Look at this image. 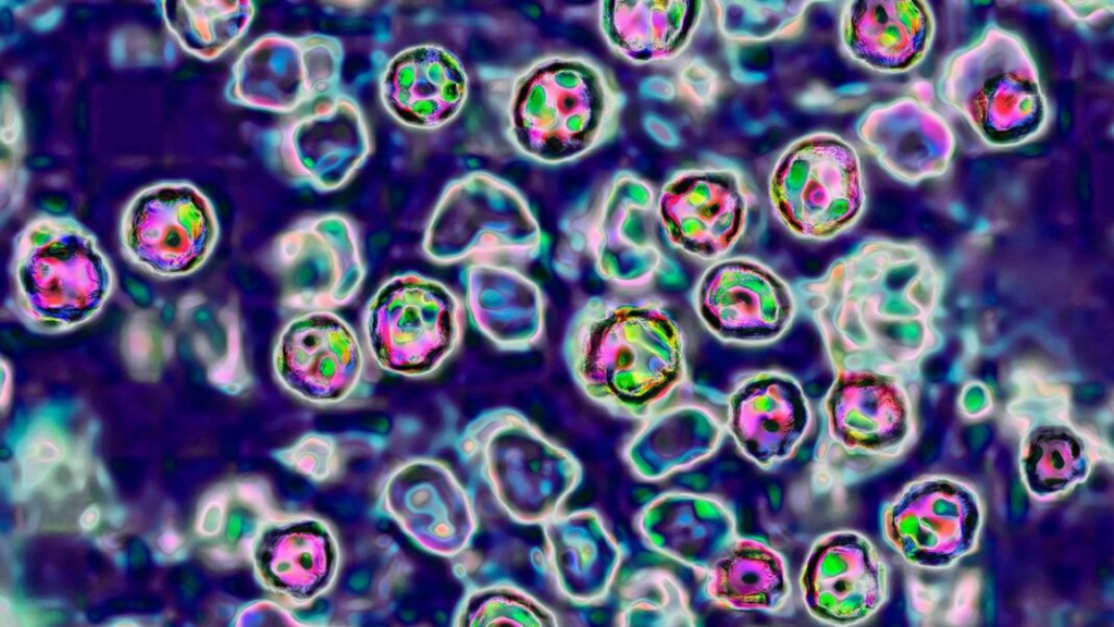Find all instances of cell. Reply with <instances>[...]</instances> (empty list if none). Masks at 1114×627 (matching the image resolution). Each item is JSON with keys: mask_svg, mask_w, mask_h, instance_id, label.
<instances>
[{"mask_svg": "<svg viewBox=\"0 0 1114 627\" xmlns=\"http://www.w3.org/2000/svg\"><path fill=\"white\" fill-rule=\"evenodd\" d=\"M562 352L582 392L623 418H647L686 379L682 330L653 298H589L566 328Z\"/></svg>", "mask_w": 1114, "mask_h": 627, "instance_id": "1", "label": "cell"}, {"mask_svg": "<svg viewBox=\"0 0 1114 627\" xmlns=\"http://www.w3.org/2000/svg\"><path fill=\"white\" fill-rule=\"evenodd\" d=\"M10 308L30 332L54 335L95 319L116 278L96 236L70 216L40 213L15 235Z\"/></svg>", "mask_w": 1114, "mask_h": 627, "instance_id": "2", "label": "cell"}, {"mask_svg": "<svg viewBox=\"0 0 1114 627\" xmlns=\"http://www.w3.org/2000/svg\"><path fill=\"white\" fill-rule=\"evenodd\" d=\"M937 90L990 147L1029 143L1049 123L1048 100L1028 46L997 24L987 25L944 60Z\"/></svg>", "mask_w": 1114, "mask_h": 627, "instance_id": "3", "label": "cell"}, {"mask_svg": "<svg viewBox=\"0 0 1114 627\" xmlns=\"http://www.w3.org/2000/svg\"><path fill=\"white\" fill-rule=\"evenodd\" d=\"M777 220L794 236L828 241L859 219L865 177L856 148L841 135L814 131L791 140L768 177Z\"/></svg>", "mask_w": 1114, "mask_h": 627, "instance_id": "4", "label": "cell"}, {"mask_svg": "<svg viewBox=\"0 0 1114 627\" xmlns=\"http://www.w3.org/2000/svg\"><path fill=\"white\" fill-rule=\"evenodd\" d=\"M465 306L444 283L405 272L386 280L362 315L367 349L385 371L420 378L435 372L461 343Z\"/></svg>", "mask_w": 1114, "mask_h": 627, "instance_id": "5", "label": "cell"}, {"mask_svg": "<svg viewBox=\"0 0 1114 627\" xmlns=\"http://www.w3.org/2000/svg\"><path fill=\"white\" fill-rule=\"evenodd\" d=\"M544 238L528 202L516 190L463 179L443 192L422 249L442 265L468 261L521 268L544 253Z\"/></svg>", "mask_w": 1114, "mask_h": 627, "instance_id": "6", "label": "cell"}, {"mask_svg": "<svg viewBox=\"0 0 1114 627\" xmlns=\"http://www.w3.org/2000/svg\"><path fill=\"white\" fill-rule=\"evenodd\" d=\"M219 234L211 200L183 180L143 187L127 200L119 222L124 258L164 280L188 276L201 269L214 251Z\"/></svg>", "mask_w": 1114, "mask_h": 627, "instance_id": "7", "label": "cell"}, {"mask_svg": "<svg viewBox=\"0 0 1114 627\" xmlns=\"http://www.w3.org/2000/svg\"><path fill=\"white\" fill-rule=\"evenodd\" d=\"M344 58L333 36L264 34L232 66L225 98L235 104L294 113L336 91Z\"/></svg>", "mask_w": 1114, "mask_h": 627, "instance_id": "8", "label": "cell"}, {"mask_svg": "<svg viewBox=\"0 0 1114 627\" xmlns=\"http://www.w3.org/2000/svg\"><path fill=\"white\" fill-rule=\"evenodd\" d=\"M272 261L283 306L301 312L349 304L366 275L357 229L339 213L298 221L274 242Z\"/></svg>", "mask_w": 1114, "mask_h": 627, "instance_id": "9", "label": "cell"}, {"mask_svg": "<svg viewBox=\"0 0 1114 627\" xmlns=\"http://www.w3.org/2000/svg\"><path fill=\"white\" fill-rule=\"evenodd\" d=\"M272 366L286 391L314 405H339L368 391V356L352 327L333 310L292 318L276 337Z\"/></svg>", "mask_w": 1114, "mask_h": 627, "instance_id": "10", "label": "cell"}, {"mask_svg": "<svg viewBox=\"0 0 1114 627\" xmlns=\"http://www.w3.org/2000/svg\"><path fill=\"white\" fill-rule=\"evenodd\" d=\"M750 190L728 164L681 169L665 183L656 217L670 246L706 261L722 259L746 229Z\"/></svg>", "mask_w": 1114, "mask_h": 627, "instance_id": "11", "label": "cell"}, {"mask_svg": "<svg viewBox=\"0 0 1114 627\" xmlns=\"http://www.w3.org/2000/svg\"><path fill=\"white\" fill-rule=\"evenodd\" d=\"M692 303L713 335L747 346L779 340L797 310L793 287L768 266L744 256L714 261L695 285Z\"/></svg>", "mask_w": 1114, "mask_h": 627, "instance_id": "12", "label": "cell"}, {"mask_svg": "<svg viewBox=\"0 0 1114 627\" xmlns=\"http://www.w3.org/2000/svg\"><path fill=\"white\" fill-rule=\"evenodd\" d=\"M273 146L284 173L322 192L343 186L371 148L359 103L339 91L294 112L275 131Z\"/></svg>", "mask_w": 1114, "mask_h": 627, "instance_id": "13", "label": "cell"}, {"mask_svg": "<svg viewBox=\"0 0 1114 627\" xmlns=\"http://www.w3.org/2000/svg\"><path fill=\"white\" fill-rule=\"evenodd\" d=\"M980 524L976 494L942 478L911 484L882 514L887 541L906 560L928 567H943L970 551Z\"/></svg>", "mask_w": 1114, "mask_h": 627, "instance_id": "14", "label": "cell"}, {"mask_svg": "<svg viewBox=\"0 0 1114 627\" xmlns=\"http://www.w3.org/2000/svg\"><path fill=\"white\" fill-rule=\"evenodd\" d=\"M833 374L821 402L816 459L841 478L849 463L890 454L903 430L899 396L887 379L863 369Z\"/></svg>", "mask_w": 1114, "mask_h": 627, "instance_id": "15", "label": "cell"}, {"mask_svg": "<svg viewBox=\"0 0 1114 627\" xmlns=\"http://www.w3.org/2000/svg\"><path fill=\"white\" fill-rule=\"evenodd\" d=\"M800 589L807 612L817 620L856 625L884 603L888 569L866 537L853 530L831 531L810 546Z\"/></svg>", "mask_w": 1114, "mask_h": 627, "instance_id": "16", "label": "cell"}, {"mask_svg": "<svg viewBox=\"0 0 1114 627\" xmlns=\"http://www.w3.org/2000/svg\"><path fill=\"white\" fill-rule=\"evenodd\" d=\"M379 511L420 548L451 557L473 532L470 499L441 462L417 457L396 466L380 490Z\"/></svg>", "mask_w": 1114, "mask_h": 627, "instance_id": "17", "label": "cell"}, {"mask_svg": "<svg viewBox=\"0 0 1114 627\" xmlns=\"http://www.w3.org/2000/svg\"><path fill=\"white\" fill-rule=\"evenodd\" d=\"M333 527L311 514H276L257 536L250 553L260 586L294 606L325 594L341 566Z\"/></svg>", "mask_w": 1114, "mask_h": 627, "instance_id": "18", "label": "cell"}, {"mask_svg": "<svg viewBox=\"0 0 1114 627\" xmlns=\"http://www.w3.org/2000/svg\"><path fill=\"white\" fill-rule=\"evenodd\" d=\"M812 423V410L792 376L764 370L746 376L727 399L726 430L740 452L764 469L794 455Z\"/></svg>", "mask_w": 1114, "mask_h": 627, "instance_id": "19", "label": "cell"}, {"mask_svg": "<svg viewBox=\"0 0 1114 627\" xmlns=\"http://www.w3.org/2000/svg\"><path fill=\"white\" fill-rule=\"evenodd\" d=\"M855 132L880 167L906 183L944 174L956 146L949 122L911 96L870 106Z\"/></svg>", "mask_w": 1114, "mask_h": 627, "instance_id": "20", "label": "cell"}, {"mask_svg": "<svg viewBox=\"0 0 1114 627\" xmlns=\"http://www.w3.org/2000/svg\"><path fill=\"white\" fill-rule=\"evenodd\" d=\"M934 34L936 19L927 1H847L840 11L841 49L880 73L915 69L928 54Z\"/></svg>", "mask_w": 1114, "mask_h": 627, "instance_id": "21", "label": "cell"}, {"mask_svg": "<svg viewBox=\"0 0 1114 627\" xmlns=\"http://www.w3.org/2000/svg\"><path fill=\"white\" fill-rule=\"evenodd\" d=\"M467 77L447 49L421 44L396 53L379 81L380 99L399 123L434 130L449 122L466 98Z\"/></svg>", "mask_w": 1114, "mask_h": 627, "instance_id": "22", "label": "cell"}, {"mask_svg": "<svg viewBox=\"0 0 1114 627\" xmlns=\"http://www.w3.org/2000/svg\"><path fill=\"white\" fill-rule=\"evenodd\" d=\"M472 325L504 351L536 345L545 328V297L539 284L508 265L473 262L462 273Z\"/></svg>", "mask_w": 1114, "mask_h": 627, "instance_id": "23", "label": "cell"}, {"mask_svg": "<svg viewBox=\"0 0 1114 627\" xmlns=\"http://www.w3.org/2000/svg\"><path fill=\"white\" fill-rule=\"evenodd\" d=\"M607 200L591 242L596 273L618 286L635 288L672 270L651 232V188L636 182L628 196Z\"/></svg>", "mask_w": 1114, "mask_h": 627, "instance_id": "24", "label": "cell"}, {"mask_svg": "<svg viewBox=\"0 0 1114 627\" xmlns=\"http://www.w3.org/2000/svg\"><path fill=\"white\" fill-rule=\"evenodd\" d=\"M642 530L654 550L703 573L739 536L723 501L690 492L655 499L643 514Z\"/></svg>", "mask_w": 1114, "mask_h": 627, "instance_id": "25", "label": "cell"}, {"mask_svg": "<svg viewBox=\"0 0 1114 627\" xmlns=\"http://www.w3.org/2000/svg\"><path fill=\"white\" fill-rule=\"evenodd\" d=\"M704 574L703 593L720 607L779 614L791 602L785 558L758 538L738 536Z\"/></svg>", "mask_w": 1114, "mask_h": 627, "instance_id": "26", "label": "cell"}, {"mask_svg": "<svg viewBox=\"0 0 1114 627\" xmlns=\"http://www.w3.org/2000/svg\"><path fill=\"white\" fill-rule=\"evenodd\" d=\"M645 420L634 445L639 470L653 480L708 458L727 431L711 410L693 404L657 410Z\"/></svg>", "mask_w": 1114, "mask_h": 627, "instance_id": "27", "label": "cell"}, {"mask_svg": "<svg viewBox=\"0 0 1114 627\" xmlns=\"http://www.w3.org/2000/svg\"><path fill=\"white\" fill-rule=\"evenodd\" d=\"M168 30L187 53L212 61L247 32L255 15L250 1H162Z\"/></svg>", "mask_w": 1114, "mask_h": 627, "instance_id": "28", "label": "cell"}, {"mask_svg": "<svg viewBox=\"0 0 1114 627\" xmlns=\"http://www.w3.org/2000/svg\"><path fill=\"white\" fill-rule=\"evenodd\" d=\"M704 1L641 2L633 51L643 60H671L691 42L705 13Z\"/></svg>", "mask_w": 1114, "mask_h": 627, "instance_id": "29", "label": "cell"}, {"mask_svg": "<svg viewBox=\"0 0 1114 627\" xmlns=\"http://www.w3.org/2000/svg\"><path fill=\"white\" fill-rule=\"evenodd\" d=\"M717 24L732 44H760L796 34L810 2L719 1Z\"/></svg>", "mask_w": 1114, "mask_h": 627, "instance_id": "30", "label": "cell"}, {"mask_svg": "<svg viewBox=\"0 0 1114 627\" xmlns=\"http://www.w3.org/2000/svg\"><path fill=\"white\" fill-rule=\"evenodd\" d=\"M1035 444L1023 460L1025 476L1035 492L1055 493L1082 476L1085 456L1074 440L1068 437H1042Z\"/></svg>", "mask_w": 1114, "mask_h": 627, "instance_id": "31", "label": "cell"}, {"mask_svg": "<svg viewBox=\"0 0 1114 627\" xmlns=\"http://www.w3.org/2000/svg\"><path fill=\"white\" fill-rule=\"evenodd\" d=\"M336 451L334 437L308 433L275 457L290 468L320 480L327 478L331 471L336 470L337 457L331 454Z\"/></svg>", "mask_w": 1114, "mask_h": 627, "instance_id": "32", "label": "cell"}, {"mask_svg": "<svg viewBox=\"0 0 1114 627\" xmlns=\"http://www.w3.org/2000/svg\"><path fill=\"white\" fill-rule=\"evenodd\" d=\"M681 83L690 97L702 104H708L717 93L716 73L700 58L691 60L682 70Z\"/></svg>", "mask_w": 1114, "mask_h": 627, "instance_id": "33", "label": "cell"}, {"mask_svg": "<svg viewBox=\"0 0 1114 627\" xmlns=\"http://www.w3.org/2000/svg\"><path fill=\"white\" fill-rule=\"evenodd\" d=\"M651 126L658 128V132H654L651 135L660 144L669 147L677 146L679 144V136L676 130L666 121L652 116L649 121Z\"/></svg>", "mask_w": 1114, "mask_h": 627, "instance_id": "34", "label": "cell"}]
</instances>
